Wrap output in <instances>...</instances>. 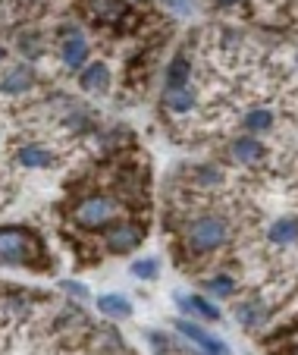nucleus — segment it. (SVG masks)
Listing matches in <instances>:
<instances>
[{"label": "nucleus", "instance_id": "12", "mask_svg": "<svg viewBox=\"0 0 298 355\" xmlns=\"http://www.w3.org/2000/svg\"><path fill=\"white\" fill-rule=\"evenodd\" d=\"M97 311L107 314V318H116V321H122V318H132V305L126 295L120 293H104L97 295Z\"/></svg>", "mask_w": 298, "mask_h": 355}, {"label": "nucleus", "instance_id": "7", "mask_svg": "<svg viewBox=\"0 0 298 355\" xmlns=\"http://www.w3.org/2000/svg\"><path fill=\"white\" fill-rule=\"evenodd\" d=\"M267 314H270V305L264 299H245L236 305V321L242 327H261L267 321Z\"/></svg>", "mask_w": 298, "mask_h": 355}, {"label": "nucleus", "instance_id": "3", "mask_svg": "<svg viewBox=\"0 0 298 355\" xmlns=\"http://www.w3.org/2000/svg\"><path fill=\"white\" fill-rule=\"evenodd\" d=\"M44 246L32 230L0 226V261L3 264H41Z\"/></svg>", "mask_w": 298, "mask_h": 355}, {"label": "nucleus", "instance_id": "20", "mask_svg": "<svg viewBox=\"0 0 298 355\" xmlns=\"http://www.w3.org/2000/svg\"><path fill=\"white\" fill-rule=\"evenodd\" d=\"M195 183H201V185L223 183V170L214 164H201V167H195Z\"/></svg>", "mask_w": 298, "mask_h": 355}, {"label": "nucleus", "instance_id": "17", "mask_svg": "<svg viewBox=\"0 0 298 355\" xmlns=\"http://www.w3.org/2000/svg\"><path fill=\"white\" fill-rule=\"evenodd\" d=\"M163 104H167L169 110H176V113H185V110H192L198 104V98L189 85H185V89H163Z\"/></svg>", "mask_w": 298, "mask_h": 355}, {"label": "nucleus", "instance_id": "8", "mask_svg": "<svg viewBox=\"0 0 298 355\" xmlns=\"http://www.w3.org/2000/svg\"><path fill=\"white\" fill-rule=\"evenodd\" d=\"M89 13L95 16L97 22L120 26V22L129 16V10H126V3H120V0H89Z\"/></svg>", "mask_w": 298, "mask_h": 355}, {"label": "nucleus", "instance_id": "16", "mask_svg": "<svg viewBox=\"0 0 298 355\" xmlns=\"http://www.w3.org/2000/svg\"><path fill=\"white\" fill-rule=\"evenodd\" d=\"M16 157H19L22 167H32V170H41V167L54 164V154H50L48 148H41V145H22Z\"/></svg>", "mask_w": 298, "mask_h": 355}, {"label": "nucleus", "instance_id": "13", "mask_svg": "<svg viewBox=\"0 0 298 355\" xmlns=\"http://www.w3.org/2000/svg\"><path fill=\"white\" fill-rule=\"evenodd\" d=\"M79 85L85 91H107V85H110V73H107V66L104 63H89V66L82 69V75H79Z\"/></svg>", "mask_w": 298, "mask_h": 355}, {"label": "nucleus", "instance_id": "24", "mask_svg": "<svg viewBox=\"0 0 298 355\" xmlns=\"http://www.w3.org/2000/svg\"><path fill=\"white\" fill-rule=\"evenodd\" d=\"M0 60H3V51H0Z\"/></svg>", "mask_w": 298, "mask_h": 355}, {"label": "nucleus", "instance_id": "21", "mask_svg": "<svg viewBox=\"0 0 298 355\" xmlns=\"http://www.w3.org/2000/svg\"><path fill=\"white\" fill-rule=\"evenodd\" d=\"M157 271H160V264H157L154 258H142V261H136V264H132V273H136L138 280H154Z\"/></svg>", "mask_w": 298, "mask_h": 355}, {"label": "nucleus", "instance_id": "23", "mask_svg": "<svg viewBox=\"0 0 298 355\" xmlns=\"http://www.w3.org/2000/svg\"><path fill=\"white\" fill-rule=\"evenodd\" d=\"M220 7H236V3H242V0H217Z\"/></svg>", "mask_w": 298, "mask_h": 355}, {"label": "nucleus", "instance_id": "1", "mask_svg": "<svg viewBox=\"0 0 298 355\" xmlns=\"http://www.w3.org/2000/svg\"><path fill=\"white\" fill-rule=\"evenodd\" d=\"M230 224H226L220 214H201V217L189 220L183 230V239H185V248H189V255H210L217 252V248H223L226 242H230Z\"/></svg>", "mask_w": 298, "mask_h": 355}, {"label": "nucleus", "instance_id": "18", "mask_svg": "<svg viewBox=\"0 0 298 355\" xmlns=\"http://www.w3.org/2000/svg\"><path fill=\"white\" fill-rule=\"evenodd\" d=\"M242 126L248 129V136H261V132H270V129H273V113H270V110H264V107H254V110H248V113H245Z\"/></svg>", "mask_w": 298, "mask_h": 355}, {"label": "nucleus", "instance_id": "15", "mask_svg": "<svg viewBox=\"0 0 298 355\" xmlns=\"http://www.w3.org/2000/svg\"><path fill=\"white\" fill-rule=\"evenodd\" d=\"M189 79H192L189 57H185V54L173 57V60H169V66H167V89H185V85H189Z\"/></svg>", "mask_w": 298, "mask_h": 355}, {"label": "nucleus", "instance_id": "9", "mask_svg": "<svg viewBox=\"0 0 298 355\" xmlns=\"http://www.w3.org/2000/svg\"><path fill=\"white\" fill-rule=\"evenodd\" d=\"M176 302L185 314H195V318H201V321H220V308H214L207 299H201V295L176 293Z\"/></svg>", "mask_w": 298, "mask_h": 355}, {"label": "nucleus", "instance_id": "2", "mask_svg": "<svg viewBox=\"0 0 298 355\" xmlns=\"http://www.w3.org/2000/svg\"><path fill=\"white\" fill-rule=\"evenodd\" d=\"M122 201L116 195H104V192H95V195H85L82 201H75V208L69 211L75 226L82 230H107V226L116 224V217L122 214Z\"/></svg>", "mask_w": 298, "mask_h": 355}, {"label": "nucleus", "instance_id": "10", "mask_svg": "<svg viewBox=\"0 0 298 355\" xmlns=\"http://www.w3.org/2000/svg\"><path fill=\"white\" fill-rule=\"evenodd\" d=\"M230 151L239 164H258V161H264V145L254 136H239Z\"/></svg>", "mask_w": 298, "mask_h": 355}, {"label": "nucleus", "instance_id": "11", "mask_svg": "<svg viewBox=\"0 0 298 355\" xmlns=\"http://www.w3.org/2000/svg\"><path fill=\"white\" fill-rule=\"evenodd\" d=\"M35 82V75L28 66H13L3 79H0V91L3 95H22V91H28Z\"/></svg>", "mask_w": 298, "mask_h": 355}, {"label": "nucleus", "instance_id": "4", "mask_svg": "<svg viewBox=\"0 0 298 355\" xmlns=\"http://www.w3.org/2000/svg\"><path fill=\"white\" fill-rule=\"evenodd\" d=\"M142 226L136 224H113L104 230V246L110 255H129L132 248L142 246Z\"/></svg>", "mask_w": 298, "mask_h": 355}, {"label": "nucleus", "instance_id": "6", "mask_svg": "<svg viewBox=\"0 0 298 355\" xmlns=\"http://www.w3.org/2000/svg\"><path fill=\"white\" fill-rule=\"evenodd\" d=\"M89 42H85V35L79 32V28H69L66 38H63V63H66L69 69H82L85 63H89Z\"/></svg>", "mask_w": 298, "mask_h": 355}, {"label": "nucleus", "instance_id": "14", "mask_svg": "<svg viewBox=\"0 0 298 355\" xmlns=\"http://www.w3.org/2000/svg\"><path fill=\"white\" fill-rule=\"evenodd\" d=\"M267 236H270V242H277V246H292V242H298V217L273 220Z\"/></svg>", "mask_w": 298, "mask_h": 355}, {"label": "nucleus", "instance_id": "22", "mask_svg": "<svg viewBox=\"0 0 298 355\" xmlns=\"http://www.w3.org/2000/svg\"><path fill=\"white\" fill-rule=\"evenodd\" d=\"M63 289H66V293H73V295H79V299H85V295H89V289L82 286V283H73V280H63Z\"/></svg>", "mask_w": 298, "mask_h": 355}, {"label": "nucleus", "instance_id": "19", "mask_svg": "<svg viewBox=\"0 0 298 355\" xmlns=\"http://www.w3.org/2000/svg\"><path fill=\"white\" fill-rule=\"evenodd\" d=\"M207 293H214L217 299H226V295L236 293V280H232L230 273H217V277L207 280Z\"/></svg>", "mask_w": 298, "mask_h": 355}, {"label": "nucleus", "instance_id": "5", "mask_svg": "<svg viewBox=\"0 0 298 355\" xmlns=\"http://www.w3.org/2000/svg\"><path fill=\"white\" fill-rule=\"evenodd\" d=\"M173 327L179 330V334L185 336V340H192L198 349H201L204 355H230V346H226L223 340H217L214 334H207L204 327H198L195 321H185V318H179Z\"/></svg>", "mask_w": 298, "mask_h": 355}]
</instances>
